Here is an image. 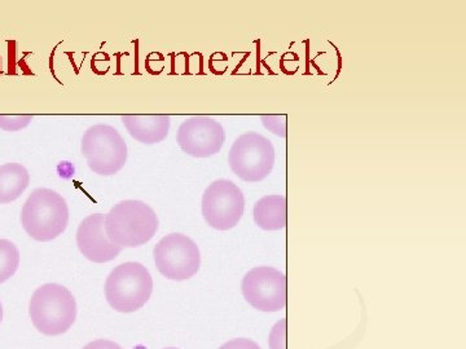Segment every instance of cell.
Masks as SVG:
<instances>
[{
    "instance_id": "52a82bcc",
    "label": "cell",
    "mask_w": 466,
    "mask_h": 349,
    "mask_svg": "<svg viewBox=\"0 0 466 349\" xmlns=\"http://www.w3.org/2000/svg\"><path fill=\"white\" fill-rule=\"evenodd\" d=\"M153 260L159 274L167 280L186 281L200 271L201 253L188 235L171 233L156 244Z\"/></svg>"
},
{
    "instance_id": "7a4b0ae2",
    "label": "cell",
    "mask_w": 466,
    "mask_h": 349,
    "mask_svg": "<svg viewBox=\"0 0 466 349\" xmlns=\"http://www.w3.org/2000/svg\"><path fill=\"white\" fill-rule=\"evenodd\" d=\"M69 207L57 192L38 188L32 192L21 211V225L34 241L56 240L69 224Z\"/></svg>"
},
{
    "instance_id": "8992f818",
    "label": "cell",
    "mask_w": 466,
    "mask_h": 349,
    "mask_svg": "<svg viewBox=\"0 0 466 349\" xmlns=\"http://www.w3.org/2000/svg\"><path fill=\"white\" fill-rule=\"evenodd\" d=\"M274 144L258 133L242 134L228 153L229 168L238 179L259 183L269 176L275 166Z\"/></svg>"
},
{
    "instance_id": "5b68a950",
    "label": "cell",
    "mask_w": 466,
    "mask_h": 349,
    "mask_svg": "<svg viewBox=\"0 0 466 349\" xmlns=\"http://www.w3.org/2000/svg\"><path fill=\"white\" fill-rule=\"evenodd\" d=\"M81 152L92 173L100 176L118 174L127 162V144L108 125H95L82 137Z\"/></svg>"
},
{
    "instance_id": "9c48e42d",
    "label": "cell",
    "mask_w": 466,
    "mask_h": 349,
    "mask_svg": "<svg viewBox=\"0 0 466 349\" xmlns=\"http://www.w3.org/2000/svg\"><path fill=\"white\" fill-rule=\"evenodd\" d=\"M241 293L260 312H280L287 307V275L274 266H256L242 278Z\"/></svg>"
},
{
    "instance_id": "6da1fadb",
    "label": "cell",
    "mask_w": 466,
    "mask_h": 349,
    "mask_svg": "<svg viewBox=\"0 0 466 349\" xmlns=\"http://www.w3.org/2000/svg\"><path fill=\"white\" fill-rule=\"evenodd\" d=\"M157 214L146 202L126 200L104 216V229L113 244L135 249L148 244L158 231Z\"/></svg>"
},
{
    "instance_id": "3957f363",
    "label": "cell",
    "mask_w": 466,
    "mask_h": 349,
    "mask_svg": "<svg viewBox=\"0 0 466 349\" xmlns=\"http://www.w3.org/2000/svg\"><path fill=\"white\" fill-rule=\"evenodd\" d=\"M29 316L34 327L43 335H63L76 323V298L63 284H43L34 291L30 299Z\"/></svg>"
},
{
    "instance_id": "5bb4252c",
    "label": "cell",
    "mask_w": 466,
    "mask_h": 349,
    "mask_svg": "<svg viewBox=\"0 0 466 349\" xmlns=\"http://www.w3.org/2000/svg\"><path fill=\"white\" fill-rule=\"evenodd\" d=\"M30 183L29 171L23 165L5 164L0 166V204L18 200Z\"/></svg>"
},
{
    "instance_id": "d6986e66",
    "label": "cell",
    "mask_w": 466,
    "mask_h": 349,
    "mask_svg": "<svg viewBox=\"0 0 466 349\" xmlns=\"http://www.w3.org/2000/svg\"><path fill=\"white\" fill-rule=\"evenodd\" d=\"M219 349H262L256 342L247 338L231 339L226 342Z\"/></svg>"
},
{
    "instance_id": "ba28073f",
    "label": "cell",
    "mask_w": 466,
    "mask_h": 349,
    "mask_svg": "<svg viewBox=\"0 0 466 349\" xmlns=\"http://www.w3.org/2000/svg\"><path fill=\"white\" fill-rule=\"evenodd\" d=\"M201 210L208 226L217 231H229L244 216V193L231 180H217L204 192Z\"/></svg>"
},
{
    "instance_id": "30bf717a",
    "label": "cell",
    "mask_w": 466,
    "mask_h": 349,
    "mask_svg": "<svg viewBox=\"0 0 466 349\" xmlns=\"http://www.w3.org/2000/svg\"><path fill=\"white\" fill-rule=\"evenodd\" d=\"M177 143L191 157H213L225 145V128L211 116H192L180 125Z\"/></svg>"
},
{
    "instance_id": "e0dca14e",
    "label": "cell",
    "mask_w": 466,
    "mask_h": 349,
    "mask_svg": "<svg viewBox=\"0 0 466 349\" xmlns=\"http://www.w3.org/2000/svg\"><path fill=\"white\" fill-rule=\"evenodd\" d=\"M287 318H281L272 327L268 336L269 349H287Z\"/></svg>"
},
{
    "instance_id": "277c9868",
    "label": "cell",
    "mask_w": 466,
    "mask_h": 349,
    "mask_svg": "<svg viewBox=\"0 0 466 349\" xmlns=\"http://www.w3.org/2000/svg\"><path fill=\"white\" fill-rule=\"evenodd\" d=\"M153 278L142 263L127 262L112 269L104 294L110 307L119 314H134L149 302Z\"/></svg>"
},
{
    "instance_id": "ac0fdd59",
    "label": "cell",
    "mask_w": 466,
    "mask_h": 349,
    "mask_svg": "<svg viewBox=\"0 0 466 349\" xmlns=\"http://www.w3.org/2000/svg\"><path fill=\"white\" fill-rule=\"evenodd\" d=\"M262 124L267 130L271 131L276 136H287V116L285 115H263Z\"/></svg>"
},
{
    "instance_id": "9a60e30c",
    "label": "cell",
    "mask_w": 466,
    "mask_h": 349,
    "mask_svg": "<svg viewBox=\"0 0 466 349\" xmlns=\"http://www.w3.org/2000/svg\"><path fill=\"white\" fill-rule=\"evenodd\" d=\"M20 250L9 240H0V284L14 277L20 266Z\"/></svg>"
},
{
    "instance_id": "7402d4cb",
    "label": "cell",
    "mask_w": 466,
    "mask_h": 349,
    "mask_svg": "<svg viewBox=\"0 0 466 349\" xmlns=\"http://www.w3.org/2000/svg\"><path fill=\"white\" fill-rule=\"evenodd\" d=\"M164 349H179V348H175V347H167V348H164Z\"/></svg>"
},
{
    "instance_id": "4fadbf2b",
    "label": "cell",
    "mask_w": 466,
    "mask_h": 349,
    "mask_svg": "<svg viewBox=\"0 0 466 349\" xmlns=\"http://www.w3.org/2000/svg\"><path fill=\"white\" fill-rule=\"evenodd\" d=\"M253 217L262 231L275 232L287 228V198L281 194L265 195L254 204Z\"/></svg>"
},
{
    "instance_id": "ffe728a7",
    "label": "cell",
    "mask_w": 466,
    "mask_h": 349,
    "mask_svg": "<svg viewBox=\"0 0 466 349\" xmlns=\"http://www.w3.org/2000/svg\"><path fill=\"white\" fill-rule=\"evenodd\" d=\"M82 349H124L121 345L116 344V343L108 341V339H97V341H94L88 343L87 345H85Z\"/></svg>"
},
{
    "instance_id": "7c38bea8",
    "label": "cell",
    "mask_w": 466,
    "mask_h": 349,
    "mask_svg": "<svg viewBox=\"0 0 466 349\" xmlns=\"http://www.w3.org/2000/svg\"><path fill=\"white\" fill-rule=\"evenodd\" d=\"M121 121L133 139L147 145L164 142L171 125L170 116L164 115H124Z\"/></svg>"
},
{
    "instance_id": "2e32d148",
    "label": "cell",
    "mask_w": 466,
    "mask_h": 349,
    "mask_svg": "<svg viewBox=\"0 0 466 349\" xmlns=\"http://www.w3.org/2000/svg\"><path fill=\"white\" fill-rule=\"evenodd\" d=\"M34 119L33 115H0V130L5 133H16V131L24 130Z\"/></svg>"
},
{
    "instance_id": "8fae6325",
    "label": "cell",
    "mask_w": 466,
    "mask_h": 349,
    "mask_svg": "<svg viewBox=\"0 0 466 349\" xmlns=\"http://www.w3.org/2000/svg\"><path fill=\"white\" fill-rule=\"evenodd\" d=\"M76 246L86 259L96 264L112 262L122 253V247L113 244L106 235L101 214L82 220L76 231Z\"/></svg>"
},
{
    "instance_id": "44dd1931",
    "label": "cell",
    "mask_w": 466,
    "mask_h": 349,
    "mask_svg": "<svg viewBox=\"0 0 466 349\" xmlns=\"http://www.w3.org/2000/svg\"><path fill=\"white\" fill-rule=\"evenodd\" d=\"M3 321V305L2 303H0V324H2Z\"/></svg>"
}]
</instances>
